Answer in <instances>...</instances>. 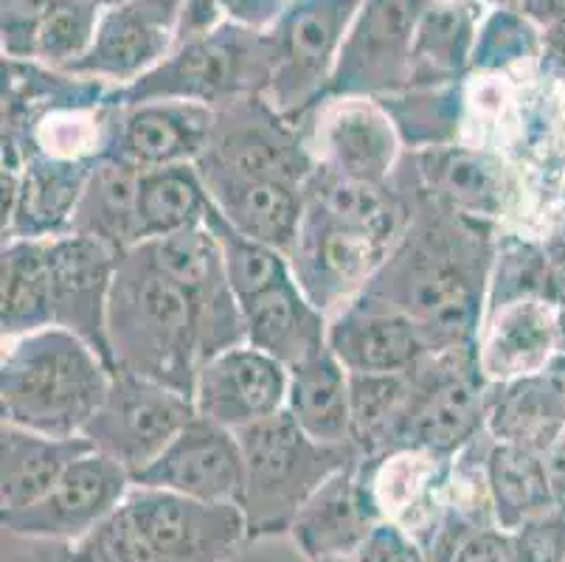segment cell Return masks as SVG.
<instances>
[{"label": "cell", "mask_w": 565, "mask_h": 562, "mask_svg": "<svg viewBox=\"0 0 565 562\" xmlns=\"http://www.w3.org/2000/svg\"><path fill=\"white\" fill-rule=\"evenodd\" d=\"M388 185L403 200L405 225L361 296L408 316L423 329L430 354L476 349L501 229L441 209L403 163Z\"/></svg>", "instance_id": "6da1fadb"}, {"label": "cell", "mask_w": 565, "mask_h": 562, "mask_svg": "<svg viewBox=\"0 0 565 562\" xmlns=\"http://www.w3.org/2000/svg\"><path fill=\"white\" fill-rule=\"evenodd\" d=\"M250 543L239 503H203L132 481L125 501L60 562H231Z\"/></svg>", "instance_id": "7a4b0ae2"}, {"label": "cell", "mask_w": 565, "mask_h": 562, "mask_svg": "<svg viewBox=\"0 0 565 562\" xmlns=\"http://www.w3.org/2000/svg\"><path fill=\"white\" fill-rule=\"evenodd\" d=\"M110 380L113 365L56 324L0 340V422L49 436H82Z\"/></svg>", "instance_id": "3957f363"}, {"label": "cell", "mask_w": 565, "mask_h": 562, "mask_svg": "<svg viewBox=\"0 0 565 562\" xmlns=\"http://www.w3.org/2000/svg\"><path fill=\"white\" fill-rule=\"evenodd\" d=\"M107 349L125 369L192 396L200 329L192 298L141 247L121 256L107 304Z\"/></svg>", "instance_id": "277c9868"}, {"label": "cell", "mask_w": 565, "mask_h": 562, "mask_svg": "<svg viewBox=\"0 0 565 562\" xmlns=\"http://www.w3.org/2000/svg\"><path fill=\"white\" fill-rule=\"evenodd\" d=\"M236 439L245 458L239 507L250 540L290 534L292 520L318 487L361 458L352 445H321L307 436L287 411L236 431Z\"/></svg>", "instance_id": "5b68a950"}, {"label": "cell", "mask_w": 565, "mask_h": 562, "mask_svg": "<svg viewBox=\"0 0 565 562\" xmlns=\"http://www.w3.org/2000/svg\"><path fill=\"white\" fill-rule=\"evenodd\" d=\"M274 71V45L267 31L223 23L205 38L183 40L150 74L113 91V102L181 99L223 107L245 96H265Z\"/></svg>", "instance_id": "8992f818"}, {"label": "cell", "mask_w": 565, "mask_h": 562, "mask_svg": "<svg viewBox=\"0 0 565 562\" xmlns=\"http://www.w3.org/2000/svg\"><path fill=\"white\" fill-rule=\"evenodd\" d=\"M403 167L441 209L490 229L541 236L523 180L503 155L456 141L448 147L405 152Z\"/></svg>", "instance_id": "52a82bcc"}, {"label": "cell", "mask_w": 565, "mask_h": 562, "mask_svg": "<svg viewBox=\"0 0 565 562\" xmlns=\"http://www.w3.org/2000/svg\"><path fill=\"white\" fill-rule=\"evenodd\" d=\"M487 389L476 349L425 354L411 365V400L397 447H423L439 456L465 450L487 433Z\"/></svg>", "instance_id": "ba28073f"}, {"label": "cell", "mask_w": 565, "mask_h": 562, "mask_svg": "<svg viewBox=\"0 0 565 562\" xmlns=\"http://www.w3.org/2000/svg\"><path fill=\"white\" fill-rule=\"evenodd\" d=\"M363 0H290L274 25V71L267 102L301 121L323 99L354 14Z\"/></svg>", "instance_id": "9c48e42d"}, {"label": "cell", "mask_w": 565, "mask_h": 562, "mask_svg": "<svg viewBox=\"0 0 565 562\" xmlns=\"http://www.w3.org/2000/svg\"><path fill=\"white\" fill-rule=\"evenodd\" d=\"M394 240L341 220L307 198L299 234L287 251L290 276L299 290L330 318L361 296Z\"/></svg>", "instance_id": "30bf717a"}, {"label": "cell", "mask_w": 565, "mask_h": 562, "mask_svg": "<svg viewBox=\"0 0 565 562\" xmlns=\"http://www.w3.org/2000/svg\"><path fill=\"white\" fill-rule=\"evenodd\" d=\"M194 414L192 396L183 391L113 369L110 391L82 436L136 478L167 450Z\"/></svg>", "instance_id": "8fae6325"}, {"label": "cell", "mask_w": 565, "mask_h": 562, "mask_svg": "<svg viewBox=\"0 0 565 562\" xmlns=\"http://www.w3.org/2000/svg\"><path fill=\"white\" fill-rule=\"evenodd\" d=\"M316 167L354 180L388 185L405 158V144L380 99L327 96L301 118Z\"/></svg>", "instance_id": "7c38bea8"}, {"label": "cell", "mask_w": 565, "mask_h": 562, "mask_svg": "<svg viewBox=\"0 0 565 562\" xmlns=\"http://www.w3.org/2000/svg\"><path fill=\"white\" fill-rule=\"evenodd\" d=\"M132 476L99 450L76 458L54 487L18 512H3L0 523L23 540L74 545L105 523L130 492Z\"/></svg>", "instance_id": "4fadbf2b"}, {"label": "cell", "mask_w": 565, "mask_h": 562, "mask_svg": "<svg viewBox=\"0 0 565 562\" xmlns=\"http://www.w3.org/2000/svg\"><path fill=\"white\" fill-rule=\"evenodd\" d=\"M419 0H363L343 40L327 96L383 99L408 87Z\"/></svg>", "instance_id": "5bb4252c"}, {"label": "cell", "mask_w": 565, "mask_h": 562, "mask_svg": "<svg viewBox=\"0 0 565 562\" xmlns=\"http://www.w3.org/2000/svg\"><path fill=\"white\" fill-rule=\"evenodd\" d=\"M138 247L192 298L200 329V363L225 349L248 343L243 304L231 290L212 231L200 225Z\"/></svg>", "instance_id": "9a60e30c"}, {"label": "cell", "mask_w": 565, "mask_h": 562, "mask_svg": "<svg viewBox=\"0 0 565 562\" xmlns=\"http://www.w3.org/2000/svg\"><path fill=\"white\" fill-rule=\"evenodd\" d=\"M183 0H105L99 31L68 74L121 91L174 49Z\"/></svg>", "instance_id": "2e32d148"}, {"label": "cell", "mask_w": 565, "mask_h": 562, "mask_svg": "<svg viewBox=\"0 0 565 562\" xmlns=\"http://www.w3.org/2000/svg\"><path fill=\"white\" fill-rule=\"evenodd\" d=\"M143 487L169 489L203 503H239L245 458L236 433L194 414L167 450L132 478Z\"/></svg>", "instance_id": "e0dca14e"}, {"label": "cell", "mask_w": 565, "mask_h": 562, "mask_svg": "<svg viewBox=\"0 0 565 562\" xmlns=\"http://www.w3.org/2000/svg\"><path fill=\"white\" fill-rule=\"evenodd\" d=\"M287 380V365L250 343H239L200 363L192 391L194 411L236 433L285 411Z\"/></svg>", "instance_id": "ac0fdd59"}, {"label": "cell", "mask_w": 565, "mask_h": 562, "mask_svg": "<svg viewBox=\"0 0 565 562\" xmlns=\"http://www.w3.org/2000/svg\"><path fill=\"white\" fill-rule=\"evenodd\" d=\"M113 105L116 110H113L107 155L138 169L198 163L212 141L214 118H217L214 107L181 99L113 102Z\"/></svg>", "instance_id": "d6986e66"}, {"label": "cell", "mask_w": 565, "mask_h": 562, "mask_svg": "<svg viewBox=\"0 0 565 562\" xmlns=\"http://www.w3.org/2000/svg\"><path fill=\"white\" fill-rule=\"evenodd\" d=\"M450 464L454 456L397 447L383 456L361 458V470L380 518L403 526L428 549L448 507Z\"/></svg>", "instance_id": "ffe728a7"}, {"label": "cell", "mask_w": 565, "mask_h": 562, "mask_svg": "<svg viewBox=\"0 0 565 562\" xmlns=\"http://www.w3.org/2000/svg\"><path fill=\"white\" fill-rule=\"evenodd\" d=\"M49 256L54 278V324L85 338L110 363L107 304L121 254L90 236L65 234L49 240Z\"/></svg>", "instance_id": "44dd1931"}, {"label": "cell", "mask_w": 565, "mask_h": 562, "mask_svg": "<svg viewBox=\"0 0 565 562\" xmlns=\"http://www.w3.org/2000/svg\"><path fill=\"white\" fill-rule=\"evenodd\" d=\"M327 347L349 374L408 371L430 354L423 329L408 316L369 296H358L332 312Z\"/></svg>", "instance_id": "7402d4cb"}, {"label": "cell", "mask_w": 565, "mask_h": 562, "mask_svg": "<svg viewBox=\"0 0 565 562\" xmlns=\"http://www.w3.org/2000/svg\"><path fill=\"white\" fill-rule=\"evenodd\" d=\"M557 304L532 296L484 312L476 340L481 378L490 385L532 378L559 354Z\"/></svg>", "instance_id": "603a6c76"}, {"label": "cell", "mask_w": 565, "mask_h": 562, "mask_svg": "<svg viewBox=\"0 0 565 562\" xmlns=\"http://www.w3.org/2000/svg\"><path fill=\"white\" fill-rule=\"evenodd\" d=\"M380 512L369 495L361 458L323 481L290 526V540L307 562L327 556H354L366 543Z\"/></svg>", "instance_id": "cb8c5ba5"}, {"label": "cell", "mask_w": 565, "mask_h": 562, "mask_svg": "<svg viewBox=\"0 0 565 562\" xmlns=\"http://www.w3.org/2000/svg\"><path fill=\"white\" fill-rule=\"evenodd\" d=\"M96 163L23 158L12 205L0 211L3 240H56L71 234L76 205Z\"/></svg>", "instance_id": "d4e9b609"}, {"label": "cell", "mask_w": 565, "mask_h": 562, "mask_svg": "<svg viewBox=\"0 0 565 562\" xmlns=\"http://www.w3.org/2000/svg\"><path fill=\"white\" fill-rule=\"evenodd\" d=\"M565 427V354L532 378L487 389V433L501 445L546 453Z\"/></svg>", "instance_id": "484cf974"}, {"label": "cell", "mask_w": 565, "mask_h": 562, "mask_svg": "<svg viewBox=\"0 0 565 562\" xmlns=\"http://www.w3.org/2000/svg\"><path fill=\"white\" fill-rule=\"evenodd\" d=\"M484 12L487 7L479 0H445L423 7L411 43L408 85H459L470 74L476 34Z\"/></svg>", "instance_id": "4316f807"}, {"label": "cell", "mask_w": 565, "mask_h": 562, "mask_svg": "<svg viewBox=\"0 0 565 562\" xmlns=\"http://www.w3.org/2000/svg\"><path fill=\"white\" fill-rule=\"evenodd\" d=\"M243 312L250 347L270 354L287 369L327 349L330 318L299 290L292 276L245 304Z\"/></svg>", "instance_id": "83f0119b"}, {"label": "cell", "mask_w": 565, "mask_h": 562, "mask_svg": "<svg viewBox=\"0 0 565 562\" xmlns=\"http://www.w3.org/2000/svg\"><path fill=\"white\" fill-rule=\"evenodd\" d=\"M94 450L85 436H49L0 422V515L43 498L79 456Z\"/></svg>", "instance_id": "f1b7e54d"}, {"label": "cell", "mask_w": 565, "mask_h": 562, "mask_svg": "<svg viewBox=\"0 0 565 562\" xmlns=\"http://www.w3.org/2000/svg\"><path fill=\"white\" fill-rule=\"evenodd\" d=\"M287 371L285 411L292 422L321 445H352V385L330 347Z\"/></svg>", "instance_id": "f546056e"}, {"label": "cell", "mask_w": 565, "mask_h": 562, "mask_svg": "<svg viewBox=\"0 0 565 562\" xmlns=\"http://www.w3.org/2000/svg\"><path fill=\"white\" fill-rule=\"evenodd\" d=\"M141 172L143 169L113 155L99 158L76 205L71 234L105 242L121 256L141 245V229H138Z\"/></svg>", "instance_id": "4dcf8cb0"}, {"label": "cell", "mask_w": 565, "mask_h": 562, "mask_svg": "<svg viewBox=\"0 0 565 562\" xmlns=\"http://www.w3.org/2000/svg\"><path fill=\"white\" fill-rule=\"evenodd\" d=\"M54 327L49 240H3L0 251V340Z\"/></svg>", "instance_id": "1f68e13d"}, {"label": "cell", "mask_w": 565, "mask_h": 562, "mask_svg": "<svg viewBox=\"0 0 565 562\" xmlns=\"http://www.w3.org/2000/svg\"><path fill=\"white\" fill-rule=\"evenodd\" d=\"M487 487L492 518L503 532H515L526 520L557 509L543 453L526 447L492 442L487 458Z\"/></svg>", "instance_id": "d6a6232c"}, {"label": "cell", "mask_w": 565, "mask_h": 562, "mask_svg": "<svg viewBox=\"0 0 565 562\" xmlns=\"http://www.w3.org/2000/svg\"><path fill=\"white\" fill-rule=\"evenodd\" d=\"M212 211V198L198 163L143 169L138 192V229L143 242L200 229Z\"/></svg>", "instance_id": "836d02e7"}, {"label": "cell", "mask_w": 565, "mask_h": 562, "mask_svg": "<svg viewBox=\"0 0 565 562\" xmlns=\"http://www.w3.org/2000/svg\"><path fill=\"white\" fill-rule=\"evenodd\" d=\"M465 82V79H461ZM459 85L439 87H403L383 96V107L392 116L405 152L448 147L461 141L465 132V96Z\"/></svg>", "instance_id": "e575fe53"}, {"label": "cell", "mask_w": 565, "mask_h": 562, "mask_svg": "<svg viewBox=\"0 0 565 562\" xmlns=\"http://www.w3.org/2000/svg\"><path fill=\"white\" fill-rule=\"evenodd\" d=\"M352 385V447L361 458L394 450L411 400V369L349 374Z\"/></svg>", "instance_id": "d590c367"}, {"label": "cell", "mask_w": 565, "mask_h": 562, "mask_svg": "<svg viewBox=\"0 0 565 562\" xmlns=\"http://www.w3.org/2000/svg\"><path fill=\"white\" fill-rule=\"evenodd\" d=\"M548 276H552V259H548L546 240L523 234V231L501 229L495 240V254H492L490 282H487L484 312L521 301V298H548Z\"/></svg>", "instance_id": "8d00e7d4"}, {"label": "cell", "mask_w": 565, "mask_h": 562, "mask_svg": "<svg viewBox=\"0 0 565 562\" xmlns=\"http://www.w3.org/2000/svg\"><path fill=\"white\" fill-rule=\"evenodd\" d=\"M205 229L212 231L214 242H217L228 285L243 307L254 301V298H259L262 293L274 290L276 285L290 278L287 254H281L279 247L236 231L228 220H223L214 211V205L209 216H205Z\"/></svg>", "instance_id": "74e56055"}, {"label": "cell", "mask_w": 565, "mask_h": 562, "mask_svg": "<svg viewBox=\"0 0 565 562\" xmlns=\"http://www.w3.org/2000/svg\"><path fill=\"white\" fill-rule=\"evenodd\" d=\"M541 56V25L515 7H490L481 18L470 71L476 74H529Z\"/></svg>", "instance_id": "f35d334b"}, {"label": "cell", "mask_w": 565, "mask_h": 562, "mask_svg": "<svg viewBox=\"0 0 565 562\" xmlns=\"http://www.w3.org/2000/svg\"><path fill=\"white\" fill-rule=\"evenodd\" d=\"M105 0H51L34 38V60L45 68L71 71L90 51Z\"/></svg>", "instance_id": "ab89813d"}, {"label": "cell", "mask_w": 565, "mask_h": 562, "mask_svg": "<svg viewBox=\"0 0 565 562\" xmlns=\"http://www.w3.org/2000/svg\"><path fill=\"white\" fill-rule=\"evenodd\" d=\"M512 534L515 562H565V512L552 509L526 520Z\"/></svg>", "instance_id": "60d3db41"}, {"label": "cell", "mask_w": 565, "mask_h": 562, "mask_svg": "<svg viewBox=\"0 0 565 562\" xmlns=\"http://www.w3.org/2000/svg\"><path fill=\"white\" fill-rule=\"evenodd\" d=\"M51 0H3V23H0V51L3 60H34V38L40 18Z\"/></svg>", "instance_id": "b9f144b4"}, {"label": "cell", "mask_w": 565, "mask_h": 562, "mask_svg": "<svg viewBox=\"0 0 565 562\" xmlns=\"http://www.w3.org/2000/svg\"><path fill=\"white\" fill-rule=\"evenodd\" d=\"M358 562H434L430 551L425 549L414 534H408L403 526L380 520L366 543L358 551Z\"/></svg>", "instance_id": "7bdbcfd3"}, {"label": "cell", "mask_w": 565, "mask_h": 562, "mask_svg": "<svg viewBox=\"0 0 565 562\" xmlns=\"http://www.w3.org/2000/svg\"><path fill=\"white\" fill-rule=\"evenodd\" d=\"M217 7L228 23L250 31H274L290 0H217Z\"/></svg>", "instance_id": "ee69618b"}, {"label": "cell", "mask_w": 565, "mask_h": 562, "mask_svg": "<svg viewBox=\"0 0 565 562\" xmlns=\"http://www.w3.org/2000/svg\"><path fill=\"white\" fill-rule=\"evenodd\" d=\"M448 562H515L512 534L498 529V526L479 529L456 549V554Z\"/></svg>", "instance_id": "f6af8a7d"}, {"label": "cell", "mask_w": 565, "mask_h": 562, "mask_svg": "<svg viewBox=\"0 0 565 562\" xmlns=\"http://www.w3.org/2000/svg\"><path fill=\"white\" fill-rule=\"evenodd\" d=\"M537 74L548 85L565 91V18L541 25V56H537Z\"/></svg>", "instance_id": "bcb514c9"}, {"label": "cell", "mask_w": 565, "mask_h": 562, "mask_svg": "<svg viewBox=\"0 0 565 562\" xmlns=\"http://www.w3.org/2000/svg\"><path fill=\"white\" fill-rule=\"evenodd\" d=\"M543 462H546L548 484H552L557 509L565 512V427L557 433V439L548 445V450L543 453Z\"/></svg>", "instance_id": "7dc6e473"}, {"label": "cell", "mask_w": 565, "mask_h": 562, "mask_svg": "<svg viewBox=\"0 0 565 562\" xmlns=\"http://www.w3.org/2000/svg\"><path fill=\"white\" fill-rule=\"evenodd\" d=\"M557 340H559V354H565V304L557 309Z\"/></svg>", "instance_id": "c3c4849f"}, {"label": "cell", "mask_w": 565, "mask_h": 562, "mask_svg": "<svg viewBox=\"0 0 565 562\" xmlns=\"http://www.w3.org/2000/svg\"><path fill=\"white\" fill-rule=\"evenodd\" d=\"M487 9L490 7H518V0H479Z\"/></svg>", "instance_id": "681fc988"}, {"label": "cell", "mask_w": 565, "mask_h": 562, "mask_svg": "<svg viewBox=\"0 0 565 562\" xmlns=\"http://www.w3.org/2000/svg\"><path fill=\"white\" fill-rule=\"evenodd\" d=\"M316 562H358V556H327V560H316Z\"/></svg>", "instance_id": "f907efd6"}, {"label": "cell", "mask_w": 565, "mask_h": 562, "mask_svg": "<svg viewBox=\"0 0 565 562\" xmlns=\"http://www.w3.org/2000/svg\"><path fill=\"white\" fill-rule=\"evenodd\" d=\"M423 7H428V3H445V0H419Z\"/></svg>", "instance_id": "816d5d0a"}]
</instances>
